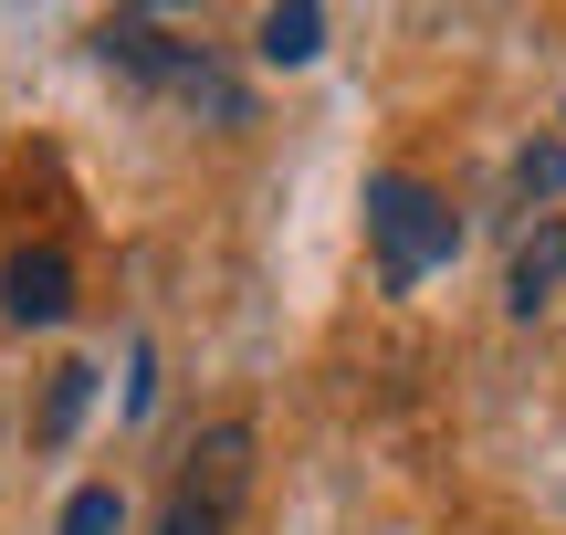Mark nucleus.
<instances>
[{
    "mask_svg": "<svg viewBox=\"0 0 566 535\" xmlns=\"http://www.w3.org/2000/svg\"><path fill=\"white\" fill-rule=\"evenodd\" d=\"M556 284H566V210H546V221L514 242V263H504V305H514V315H535Z\"/></svg>",
    "mask_w": 566,
    "mask_h": 535,
    "instance_id": "39448f33",
    "label": "nucleus"
},
{
    "mask_svg": "<svg viewBox=\"0 0 566 535\" xmlns=\"http://www.w3.org/2000/svg\"><path fill=\"white\" fill-rule=\"evenodd\" d=\"M252 420H210L200 441H189V462H179V483H168V525L158 535H231V515H242V494H252Z\"/></svg>",
    "mask_w": 566,
    "mask_h": 535,
    "instance_id": "f03ea898",
    "label": "nucleus"
},
{
    "mask_svg": "<svg viewBox=\"0 0 566 535\" xmlns=\"http://www.w3.org/2000/svg\"><path fill=\"white\" fill-rule=\"evenodd\" d=\"M63 535H126V494L116 483H84V494L63 504Z\"/></svg>",
    "mask_w": 566,
    "mask_h": 535,
    "instance_id": "6e6552de",
    "label": "nucleus"
},
{
    "mask_svg": "<svg viewBox=\"0 0 566 535\" xmlns=\"http://www.w3.org/2000/svg\"><path fill=\"white\" fill-rule=\"evenodd\" d=\"M514 179H525V200H556V189H566V137L525 147V158H514Z\"/></svg>",
    "mask_w": 566,
    "mask_h": 535,
    "instance_id": "1a4fd4ad",
    "label": "nucleus"
},
{
    "mask_svg": "<svg viewBox=\"0 0 566 535\" xmlns=\"http://www.w3.org/2000/svg\"><path fill=\"white\" fill-rule=\"evenodd\" d=\"M252 42H263V63L304 74V63L325 53V11H315V0H294V11H263V32H252Z\"/></svg>",
    "mask_w": 566,
    "mask_h": 535,
    "instance_id": "0eeeda50",
    "label": "nucleus"
},
{
    "mask_svg": "<svg viewBox=\"0 0 566 535\" xmlns=\"http://www.w3.org/2000/svg\"><path fill=\"white\" fill-rule=\"evenodd\" d=\"M95 53L116 63V74H137V84H179L189 74V42H168V21H147V11H116L95 32Z\"/></svg>",
    "mask_w": 566,
    "mask_h": 535,
    "instance_id": "20e7f679",
    "label": "nucleus"
},
{
    "mask_svg": "<svg viewBox=\"0 0 566 535\" xmlns=\"http://www.w3.org/2000/svg\"><path fill=\"white\" fill-rule=\"evenodd\" d=\"M84 410H95V368H84V357H63V368L42 378V410H32V441H42V452H63Z\"/></svg>",
    "mask_w": 566,
    "mask_h": 535,
    "instance_id": "423d86ee",
    "label": "nucleus"
},
{
    "mask_svg": "<svg viewBox=\"0 0 566 535\" xmlns=\"http://www.w3.org/2000/svg\"><path fill=\"white\" fill-rule=\"evenodd\" d=\"M0 315H11V326H63V315H74V252H53V242L11 252V263H0Z\"/></svg>",
    "mask_w": 566,
    "mask_h": 535,
    "instance_id": "7ed1b4c3",
    "label": "nucleus"
},
{
    "mask_svg": "<svg viewBox=\"0 0 566 535\" xmlns=\"http://www.w3.org/2000/svg\"><path fill=\"white\" fill-rule=\"evenodd\" d=\"M367 252H378V284L409 294L420 273H441L451 252H462V221H451V200L430 179L378 168V179H367Z\"/></svg>",
    "mask_w": 566,
    "mask_h": 535,
    "instance_id": "f257e3e1",
    "label": "nucleus"
}]
</instances>
